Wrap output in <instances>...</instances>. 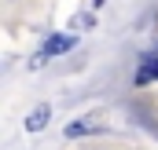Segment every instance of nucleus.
<instances>
[{"mask_svg": "<svg viewBox=\"0 0 158 150\" xmlns=\"http://www.w3.org/2000/svg\"><path fill=\"white\" fill-rule=\"evenodd\" d=\"M66 48H74V37H52L48 44H44V55H59V51H66Z\"/></svg>", "mask_w": 158, "mask_h": 150, "instance_id": "obj_1", "label": "nucleus"}, {"mask_svg": "<svg viewBox=\"0 0 158 150\" xmlns=\"http://www.w3.org/2000/svg\"><path fill=\"white\" fill-rule=\"evenodd\" d=\"M44 121H48V106H37V110L26 117V128H30V132H40V128H44Z\"/></svg>", "mask_w": 158, "mask_h": 150, "instance_id": "obj_2", "label": "nucleus"}, {"mask_svg": "<svg viewBox=\"0 0 158 150\" xmlns=\"http://www.w3.org/2000/svg\"><path fill=\"white\" fill-rule=\"evenodd\" d=\"M96 128V117H81V121H74L70 128H66V136H85V132H92Z\"/></svg>", "mask_w": 158, "mask_h": 150, "instance_id": "obj_3", "label": "nucleus"}, {"mask_svg": "<svg viewBox=\"0 0 158 150\" xmlns=\"http://www.w3.org/2000/svg\"><path fill=\"white\" fill-rule=\"evenodd\" d=\"M151 77H158V59H147V62H143V70H140V77H136V81L143 84V81H151Z\"/></svg>", "mask_w": 158, "mask_h": 150, "instance_id": "obj_4", "label": "nucleus"}, {"mask_svg": "<svg viewBox=\"0 0 158 150\" xmlns=\"http://www.w3.org/2000/svg\"><path fill=\"white\" fill-rule=\"evenodd\" d=\"M96 4H103V0H96Z\"/></svg>", "mask_w": 158, "mask_h": 150, "instance_id": "obj_5", "label": "nucleus"}]
</instances>
